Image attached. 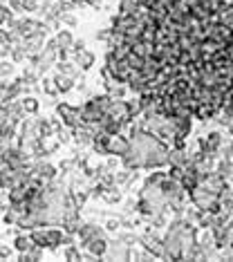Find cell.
I'll list each match as a JSON object with an SVG mask.
<instances>
[{
    "label": "cell",
    "instance_id": "cell-17",
    "mask_svg": "<svg viewBox=\"0 0 233 262\" xmlns=\"http://www.w3.org/2000/svg\"><path fill=\"white\" fill-rule=\"evenodd\" d=\"M110 36H112V27H108V29H103V31H96V40H103V43H108Z\"/></svg>",
    "mask_w": 233,
    "mask_h": 262
},
{
    "label": "cell",
    "instance_id": "cell-19",
    "mask_svg": "<svg viewBox=\"0 0 233 262\" xmlns=\"http://www.w3.org/2000/svg\"><path fill=\"white\" fill-rule=\"evenodd\" d=\"M11 253H14V247H0V258H2V260L11 258Z\"/></svg>",
    "mask_w": 233,
    "mask_h": 262
},
{
    "label": "cell",
    "instance_id": "cell-1",
    "mask_svg": "<svg viewBox=\"0 0 233 262\" xmlns=\"http://www.w3.org/2000/svg\"><path fill=\"white\" fill-rule=\"evenodd\" d=\"M56 116H58V119L63 121V126H67L70 130L83 123V119H81V108L70 106V103H58V106H56Z\"/></svg>",
    "mask_w": 233,
    "mask_h": 262
},
{
    "label": "cell",
    "instance_id": "cell-2",
    "mask_svg": "<svg viewBox=\"0 0 233 262\" xmlns=\"http://www.w3.org/2000/svg\"><path fill=\"white\" fill-rule=\"evenodd\" d=\"M128 148H130V139H126V137L119 132V135H108L106 139V150L108 155L112 157H123L128 152Z\"/></svg>",
    "mask_w": 233,
    "mask_h": 262
},
{
    "label": "cell",
    "instance_id": "cell-3",
    "mask_svg": "<svg viewBox=\"0 0 233 262\" xmlns=\"http://www.w3.org/2000/svg\"><path fill=\"white\" fill-rule=\"evenodd\" d=\"M45 45V31H34L21 38V47L27 52V56H36Z\"/></svg>",
    "mask_w": 233,
    "mask_h": 262
},
{
    "label": "cell",
    "instance_id": "cell-18",
    "mask_svg": "<svg viewBox=\"0 0 233 262\" xmlns=\"http://www.w3.org/2000/svg\"><path fill=\"white\" fill-rule=\"evenodd\" d=\"M81 50H86V40H74V43H72V47H70V52L72 54H76V52H81Z\"/></svg>",
    "mask_w": 233,
    "mask_h": 262
},
{
    "label": "cell",
    "instance_id": "cell-5",
    "mask_svg": "<svg viewBox=\"0 0 233 262\" xmlns=\"http://www.w3.org/2000/svg\"><path fill=\"white\" fill-rule=\"evenodd\" d=\"M94 60H96V56H94V52H90V50H81V52H76L74 54V63L79 65L81 72L90 70V67L94 65Z\"/></svg>",
    "mask_w": 233,
    "mask_h": 262
},
{
    "label": "cell",
    "instance_id": "cell-12",
    "mask_svg": "<svg viewBox=\"0 0 233 262\" xmlns=\"http://www.w3.org/2000/svg\"><path fill=\"white\" fill-rule=\"evenodd\" d=\"M14 76V60H2L0 63V81H9Z\"/></svg>",
    "mask_w": 233,
    "mask_h": 262
},
{
    "label": "cell",
    "instance_id": "cell-4",
    "mask_svg": "<svg viewBox=\"0 0 233 262\" xmlns=\"http://www.w3.org/2000/svg\"><path fill=\"white\" fill-rule=\"evenodd\" d=\"M108 247H110L108 237L106 235H96L86 244V251L94 258H103V256H108Z\"/></svg>",
    "mask_w": 233,
    "mask_h": 262
},
{
    "label": "cell",
    "instance_id": "cell-21",
    "mask_svg": "<svg viewBox=\"0 0 233 262\" xmlns=\"http://www.w3.org/2000/svg\"><path fill=\"white\" fill-rule=\"evenodd\" d=\"M0 208H5V195H2V191H0Z\"/></svg>",
    "mask_w": 233,
    "mask_h": 262
},
{
    "label": "cell",
    "instance_id": "cell-7",
    "mask_svg": "<svg viewBox=\"0 0 233 262\" xmlns=\"http://www.w3.org/2000/svg\"><path fill=\"white\" fill-rule=\"evenodd\" d=\"M63 235H65V231L63 229H58V227H52V229H47V249H52V251H56L58 247H63Z\"/></svg>",
    "mask_w": 233,
    "mask_h": 262
},
{
    "label": "cell",
    "instance_id": "cell-6",
    "mask_svg": "<svg viewBox=\"0 0 233 262\" xmlns=\"http://www.w3.org/2000/svg\"><path fill=\"white\" fill-rule=\"evenodd\" d=\"M54 86H56V90H58V94H67L70 90H74V76L63 74V72H56Z\"/></svg>",
    "mask_w": 233,
    "mask_h": 262
},
{
    "label": "cell",
    "instance_id": "cell-9",
    "mask_svg": "<svg viewBox=\"0 0 233 262\" xmlns=\"http://www.w3.org/2000/svg\"><path fill=\"white\" fill-rule=\"evenodd\" d=\"M56 45H58V50H70L72 43H74V36H72L70 29H61L56 31Z\"/></svg>",
    "mask_w": 233,
    "mask_h": 262
},
{
    "label": "cell",
    "instance_id": "cell-20",
    "mask_svg": "<svg viewBox=\"0 0 233 262\" xmlns=\"http://www.w3.org/2000/svg\"><path fill=\"white\" fill-rule=\"evenodd\" d=\"M108 231H116L119 229V220H108Z\"/></svg>",
    "mask_w": 233,
    "mask_h": 262
},
{
    "label": "cell",
    "instance_id": "cell-15",
    "mask_svg": "<svg viewBox=\"0 0 233 262\" xmlns=\"http://www.w3.org/2000/svg\"><path fill=\"white\" fill-rule=\"evenodd\" d=\"M43 90H45V94H50V96L58 94V90H56V86H54V79H45V81H43Z\"/></svg>",
    "mask_w": 233,
    "mask_h": 262
},
{
    "label": "cell",
    "instance_id": "cell-22",
    "mask_svg": "<svg viewBox=\"0 0 233 262\" xmlns=\"http://www.w3.org/2000/svg\"><path fill=\"white\" fill-rule=\"evenodd\" d=\"M74 2H76V7H79V5H86V0H74Z\"/></svg>",
    "mask_w": 233,
    "mask_h": 262
},
{
    "label": "cell",
    "instance_id": "cell-13",
    "mask_svg": "<svg viewBox=\"0 0 233 262\" xmlns=\"http://www.w3.org/2000/svg\"><path fill=\"white\" fill-rule=\"evenodd\" d=\"M58 23H63V25H67V27H76L79 25V18H76L72 11H61V14H58Z\"/></svg>",
    "mask_w": 233,
    "mask_h": 262
},
{
    "label": "cell",
    "instance_id": "cell-16",
    "mask_svg": "<svg viewBox=\"0 0 233 262\" xmlns=\"http://www.w3.org/2000/svg\"><path fill=\"white\" fill-rule=\"evenodd\" d=\"M222 108H224V112H229V116H233V92H229L227 99L222 101Z\"/></svg>",
    "mask_w": 233,
    "mask_h": 262
},
{
    "label": "cell",
    "instance_id": "cell-11",
    "mask_svg": "<svg viewBox=\"0 0 233 262\" xmlns=\"http://www.w3.org/2000/svg\"><path fill=\"white\" fill-rule=\"evenodd\" d=\"M63 258H65V260H83L81 247H76V244H65V251H63Z\"/></svg>",
    "mask_w": 233,
    "mask_h": 262
},
{
    "label": "cell",
    "instance_id": "cell-8",
    "mask_svg": "<svg viewBox=\"0 0 233 262\" xmlns=\"http://www.w3.org/2000/svg\"><path fill=\"white\" fill-rule=\"evenodd\" d=\"M14 251H18V253H23V251H29L31 247H34V242H31V237H29V233H18V235L14 237Z\"/></svg>",
    "mask_w": 233,
    "mask_h": 262
},
{
    "label": "cell",
    "instance_id": "cell-14",
    "mask_svg": "<svg viewBox=\"0 0 233 262\" xmlns=\"http://www.w3.org/2000/svg\"><path fill=\"white\" fill-rule=\"evenodd\" d=\"M11 18H14V11H11V7L0 2V25H7Z\"/></svg>",
    "mask_w": 233,
    "mask_h": 262
},
{
    "label": "cell",
    "instance_id": "cell-10",
    "mask_svg": "<svg viewBox=\"0 0 233 262\" xmlns=\"http://www.w3.org/2000/svg\"><path fill=\"white\" fill-rule=\"evenodd\" d=\"M21 106L23 110H25V115H38V108H41V103H38V99H34V96H21Z\"/></svg>",
    "mask_w": 233,
    "mask_h": 262
}]
</instances>
